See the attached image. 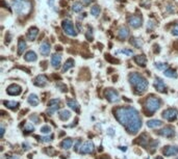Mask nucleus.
<instances>
[{
    "instance_id": "obj_1",
    "label": "nucleus",
    "mask_w": 178,
    "mask_h": 159,
    "mask_svg": "<svg viewBox=\"0 0 178 159\" xmlns=\"http://www.w3.org/2000/svg\"><path fill=\"white\" fill-rule=\"evenodd\" d=\"M118 122L126 128L130 134H135L142 128V119L139 111L134 107L122 106L115 110Z\"/></svg>"
},
{
    "instance_id": "obj_2",
    "label": "nucleus",
    "mask_w": 178,
    "mask_h": 159,
    "mask_svg": "<svg viewBox=\"0 0 178 159\" xmlns=\"http://www.w3.org/2000/svg\"><path fill=\"white\" fill-rule=\"evenodd\" d=\"M129 82L134 89L137 94H142L147 90L148 87V81L146 78L140 75L139 73H130L129 74Z\"/></svg>"
},
{
    "instance_id": "obj_3",
    "label": "nucleus",
    "mask_w": 178,
    "mask_h": 159,
    "mask_svg": "<svg viewBox=\"0 0 178 159\" xmlns=\"http://www.w3.org/2000/svg\"><path fill=\"white\" fill-rule=\"evenodd\" d=\"M13 8L16 14L19 16H26L31 11V3L29 0H14L13 1Z\"/></svg>"
},
{
    "instance_id": "obj_4",
    "label": "nucleus",
    "mask_w": 178,
    "mask_h": 159,
    "mask_svg": "<svg viewBox=\"0 0 178 159\" xmlns=\"http://www.w3.org/2000/svg\"><path fill=\"white\" fill-rule=\"evenodd\" d=\"M160 104H161V102L158 98H156V97H154V96H149L146 99L145 104H144L145 110L149 113H153L156 111V110L160 109Z\"/></svg>"
},
{
    "instance_id": "obj_5",
    "label": "nucleus",
    "mask_w": 178,
    "mask_h": 159,
    "mask_svg": "<svg viewBox=\"0 0 178 159\" xmlns=\"http://www.w3.org/2000/svg\"><path fill=\"white\" fill-rule=\"evenodd\" d=\"M61 27H63L64 31L67 34L71 35V37H76V31L74 29L73 23L70 20H64L63 23H61Z\"/></svg>"
},
{
    "instance_id": "obj_6",
    "label": "nucleus",
    "mask_w": 178,
    "mask_h": 159,
    "mask_svg": "<svg viewBox=\"0 0 178 159\" xmlns=\"http://www.w3.org/2000/svg\"><path fill=\"white\" fill-rule=\"evenodd\" d=\"M104 96L106 100L108 102H112V103H115V102H118L119 101V94L116 90L114 89H107L105 90L104 93Z\"/></svg>"
},
{
    "instance_id": "obj_7",
    "label": "nucleus",
    "mask_w": 178,
    "mask_h": 159,
    "mask_svg": "<svg viewBox=\"0 0 178 159\" xmlns=\"http://www.w3.org/2000/svg\"><path fill=\"white\" fill-rule=\"evenodd\" d=\"M178 115V110L175 108H168L163 112V118L168 121H174Z\"/></svg>"
},
{
    "instance_id": "obj_8",
    "label": "nucleus",
    "mask_w": 178,
    "mask_h": 159,
    "mask_svg": "<svg viewBox=\"0 0 178 159\" xmlns=\"http://www.w3.org/2000/svg\"><path fill=\"white\" fill-rule=\"evenodd\" d=\"M94 144L92 141H86L81 145V147L79 149V152L81 154H91L94 152Z\"/></svg>"
},
{
    "instance_id": "obj_9",
    "label": "nucleus",
    "mask_w": 178,
    "mask_h": 159,
    "mask_svg": "<svg viewBox=\"0 0 178 159\" xmlns=\"http://www.w3.org/2000/svg\"><path fill=\"white\" fill-rule=\"evenodd\" d=\"M128 23L132 28H139L142 25V17L141 16H130L128 18Z\"/></svg>"
},
{
    "instance_id": "obj_10",
    "label": "nucleus",
    "mask_w": 178,
    "mask_h": 159,
    "mask_svg": "<svg viewBox=\"0 0 178 159\" xmlns=\"http://www.w3.org/2000/svg\"><path fill=\"white\" fill-rule=\"evenodd\" d=\"M158 134L160 135H163L165 137H173L174 135H175V129L173 127H171V126H168V127H165L164 129H161V130L158 132Z\"/></svg>"
},
{
    "instance_id": "obj_11",
    "label": "nucleus",
    "mask_w": 178,
    "mask_h": 159,
    "mask_svg": "<svg viewBox=\"0 0 178 159\" xmlns=\"http://www.w3.org/2000/svg\"><path fill=\"white\" fill-rule=\"evenodd\" d=\"M22 93V87L18 84H12L8 87V94L12 96H18Z\"/></svg>"
},
{
    "instance_id": "obj_12",
    "label": "nucleus",
    "mask_w": 178,
    "mask_h": 159,
    "mask_svg": "<svg viewBox=\"0 0 178 159\" xmlns=\"http://www.w3.org/2000/svg\"><path fill=\"white\" fill-rule=\"evenodd\" d=\"M178 154V147L176 146H168L164 149V155L165 156H174Z\"/></svg>"
},
{
    "instance_id": "obj_13",
    "label": "nucleus",
    "mask_w": 178,
    "mask_h": 159,
    "mask_svg": "<svg viewBox=\"0 0 178 159\" xmlns=\"http://www.w3.org/2000/svg\"><path fill=\"white\" fill-rule=\"evenodd\" d=\"M154 86L156 90L160 93H167V87H166V84L163 80L160 78H155V81H154Z\"/></svg>"
},
{
    "instance_id": "obj_14",
    "label": "nucleus",
    "mask_w": 178,
    "mask_h": 159,
    "mask_svg": "<svg viewBox=\"0 0 178 159\" xmlns=\"http://www.w3.org/2000/svg\"><path fill=\"white\" fill-rule=\"evenodd\" d=\"M48 83V80H47V77L45 75H39L35 77L34 79V84L37 86H45L46 84Z\"/></svg>"
},
{
    "instance_id": "obj_15",
    "label": "nucleus",
    "mask_w": 178,
    "mask_h": 159,
    "mask_svg": "<svg viewBox=\"0 0 178 159\" xmlns=\"http://www.w3.org/2000/svg\"><path fill=\"white\" fill-rule=\"evenodd\" d=\"M38 33H39V29L37 27L29 28V30H28L27 34H26L27 40L28 41H34L38 37Z\"/></svg>"
},
{
    "instance_id": "obj_16",
    "label": "nucleus",
    "mask_w": 178,
    "mask_h": 159,
    "mask_svg": "<svg viewBox=\"0 0 178 159\" xmlns=\"http://www.w3.org/2000/svg\"><path fill=\"white\" fill-rule=\"evenodd\" d=\"M128 35H129V30H128L127 27L122 26V27L118 30V38H119L121 41L125 40V38H127Z\"/></svg>"
},
{
    "instance_id": "obj_17",
    "label": "nucleus",
    "mask_w": 178,
    "mask_h": 159,
    "mask_svg": "<svg viewBox=\"0 0 178 159\" xmlns=\"http://www.w3.org/2000/svg\"><path fill=\"white\" fill-rule=\"evenodd\" d=\"M50 50H51L50 44H49V43H47V42H44V43L41 45V47H40V52H41L42 54H43V55H45V56L49 55Z\"/></svg>"
},
{
    "instance_id": "obj_18",
    "label": "nucleus",
    "mask_w": 178,
    "mask_h": 159,
    "mask_svg": "<svg viewBox=\"0 0 178 159\" xmlns=\"http://www.w3.org/2000/svg\"><path fill=\"white\" fill-rule=\"evenodd\" d=\"M61 61V55L60 54H54L52 57H51V64H52L53 68H59Z\"/></svg>"
},
{
    "instance_id": "obj_19",
    "label": "nucleus",
    "mask_w": 178,
    "mask_h": 159,
    "mask_svg": "<svg viewBox=\"0 0 178 159\" xmlns=\"http://www.w3.org/2000/svg\"><path fill=\"white\" fill-rule=\"evenodd\" d=\"M134 61L140 67H146L147 58H146V56H145V55H137V56L134 57Z\"/></svg>"
},
{
    "instance_id": "obj_20",
    "label": "nucleus",
    "mask_w": 178,
    "mask_h": 159,
    "mask_svg": "<svg viewBox=\"0 0 178 159\" xmlns=\"http://www.w3.org/2000/svg\"><path fill=\"white\" fill-rule=\"evenodd\" d=\"M67 104L68 106L70 107L71 109H73L74 111H76V112H79V104L77 103L75 100H73V99H68L67 100Z\"/></svg>"
},
{
    "instance_id": "obj_21",
    "label": "nucleus",
    "mask_w": 178,
    "mask_h": 159,
    "mask_svg": "<svg viewBox=\"0 0 178 159\" xmlns=\"http://www.w3.org/2000/svg\"><path fill=\"white\" fill-rule=\"evenodd\" d=\"M150 141V137L147 135V134H143L141 135L140 137L138 138V142L140 144L141 146H143V147H147L148 142Z\"/></svg>"
},
{
    "instance_id": "obj_22",
    "label": "nucleus",
    "mask_w": 178,
    "mask_h": 159,
    "mask_svg": "<svg viewBox=\"0 0 178 159\" xmlns=\"http://www.w3.org/2000/svg\"><path fill=\"white\" fill-rule=\"evenodd\" d=\"M25 49H26V42L21 38L18 42V54L21 55L25 51Z\"/></svg>"
},
{
    "instance_id": "obj_23",
    "label": "nucleus",
    "mask_w": 178,
    "mask_h": 159,
    "mask_svg": "<svg viewBox=\"0 0 178 159\" xmlns=\"http://www.w3.org/2000/svg\"><path fill=\"white\" fill-rule=\"evenodd\" d=\"M73 145V141L71 138H66L64 139L63 141H61L60 144V148H63L64 150H69V149L72 147Z\"/></svg>"
},
{
    "instance_id": "obj_24",
    "label": "nucleus",
    "mask_w": 178,
    "mask_h": 159,
    "mask_svg": "<svg viewBox=\"0 0 178 159\" xmlns=\"http://www.w3.org/2000/svg\"><path fill=\"white\" fill-rule=\"evenodd\" d=\"M161 124H163V122L160 120H149L147 122V126L149 128H157L161 126Z\"/></svg>"
},
{
    "instance_id": "obj_25",
    "label": "nucleus",
    "mask_w": 178,
    "mask_h": 159,
    "mask_svg": "<svg viewBox=\"0 0 178 159\" xmlns=\"http://www.w3.org/2000/svg\"><path fill=\"white\" fill-rule=\"evenodd\" d=\"M28 103L32 106H37L39 105V103H40V100H39L37 95L31 94V95H29V97H28Z\"/></svg>"
},
{
    "instance_id": "obj_26",
    "label": "nucleus",
    "mask_w": 178,
    "mask_h": 159,
    "mask_svg": "<svg viewBox=\"0 0 178 159\" xmlns=\"http://www.w3.org/2000/svg\"><path fill=\"white\" fill-rule=\"evenodd\" d=\"M37 58H38L37 54H35L34 51H28L24 56V59L26 61H35L37 60Z\"/></svg>"
},
{
    "instance_id": "obj_27",
    "label": "nucleus",
    "mask_w": 178,
    "mask_h": 159,
    "mask_svg": "<svg viewBox=\"0 0 178 159\" xmlns=\"http://www.w3.org/2000/svg\"><path fill=\"white\" fill-rule=\"evenodd\" d=\"M164 74H165V76H167V77H170V78H177V73H176V71L174 70V69H171V68H168V69L166 71H164Z\"/></svg>"
},
{
    "instance_id": "obj_28",
    "label": "nucleus",
    "mask_w": 178,
    "mask_h": 159,
    "mask_svg": "<svg viewBox=\"0 0 178 159\" xmlns=\"http://www.w3.org/2000/svg\"><path fill=\"white\" fill-rule=\"evenodd\" d=\"M59 116H60V120H63V121H67V120H69V119H70L71 112L69 111V110L64 109V110H61V111L59 113Z\"/></svg>"
},
{
    "instance_id": "obj_29",
    "label": "nucleus",
    "mask_w": 178,
    "mask_h": 159,
    "mask_svg": "<svg viewBox=\"0 0 178 159\" xmlns=\"http://www.w3.org/2000/svg\"><path fill=\"white\" fill-rule=\"evenodd\" d=\"M74 59L73 58H69V59H68L66 63H65V64H64V67H63V72H67L68 70L69 69H71V68L72 67H74Z\"/></svg>"
},
{
    "instance_id": "obj_30",
    "label": "nucleus",
    "mask_w": 178,
    "mask_h": 159,
    "mask_svg": "<svg viewBox=\"0 0 178 159\" xmlns=\"http://www.w3.org/2000/svg\"><path fill=\"white\" fill-rule=\"evenodd\" d=\"M3 104H4L9 109H16V108H18V106H19V103L18 102H16V101H4L3 102Z\"/></svg>"
},
{
    "instance_id": "obj_31",
    "label": "nucleus",
    "mask_w": 178,
    "mask_h": 159,
    "mask_svg": "<svg viewBox=\"0 0 178 159\" xmlns=\"http://www.w3.org/2000/svg\"><path fill=\"white\" fill-rule=\"evenodd\" d=\"M131 42L130 43L134 45V46L135 48H138V49H140V48L143 46V42H142V40H140V38H131Z\"/></svg>"
},
{
    "instance_id": "obj_32",
    "label": "nucleus",
    "mask_w": 178,
    "mask_h": 159,
    "mask_svg": "<svg viewBox=\"0 0 178 159\" xmlns=\"http://www.w3.org/2000/svg\"><path fill=\"white\" fill-rule=\"evenodd\" d=\"M82 8H83V5H82L80 2H75V3H74V4L72 5V11H73L74 13H79V12H81Z\"/></svg>"
},
{
    "instance_id": "obj_33",
    "label": "nucleus",
    "mask_w": 178,
    "mask_h": 159,
    "mask_svg": "<svg viewBox=\"0 0 178 159\" xmlns=\"http://www.w3.org/2000/svg\"><path fill=\"white\" fill-rule=\"evenodd\" d=\"M91 14H92L94 17H97L100 14V8L98 5H94L91 8Z\"/></svg>"
},
{
    "instance_id": "obj_34",
    "label": "nucleus",
    "mask_w": 178,
    "mask_h": 159,
    "mask_svg": "<svg viewBox=\"0 0 178 159\" xmlns=\"http://www.w3.org/2000/svg\"><path fill=\"white\" fill-rule=\"evenodd\" d=\"M59 108H60V105H53V106H49V108H48V110H47V113L49 115H53L54 112L56 111V110H59Z\"/></svg>"
},
{
    "instance_id": "obj_35",
    "label": "nucleus",
    "mask_w": 178,
    "mask_h": 159,
    "mask_svg": "<svg viewBox=\"0 0 178 159\" xmlns=\"http://www.w3.org/2000/svg\"><path fill=\"white\" fill-rule=\"evenodd\" d=\"M86 38L88 41H93V28L91 26H88V31L86 32Z\"/></svg>"
},
{
    "instance_id": "obj_36",
    "label": "nucleus",
    "mask_w": 178,
    "mask_h": 159,
    "mask_svg": "<svg viewBox=\"0 0 178 159\" xmlns=\"http://www.w3.org/2000/svg\"><path fill=\"white\" fill-rule=\"evenodd\" d=\"M155 68L158 70H164L166 71L168 69V64H164V63H156L155 64Z\"/></svg>"
},
{
    "instance_id": "obj_37",
    "label": "nucleus",
    "mask_w": 178,
    "mask_h": 159,
    "mask_svg": "<svg viewBox=\"0 0 178 159\" xmlns=\"http://www.w3.org/2000/svg\"><path fill=\"white\" fill-rule=\"evenodd\" d=\"M34 130V125H32V124H30V123H26V124H25L24 131H26V133L32 132Z\"/></svg>"
},
{
    "instance_id": "obj_38",
    "label": "nucleus",
    "mask_w": 178,
    "mask_h": 159,
    "mask_svg": "<svg viewBox=\"0 0 178 159\" xmlns=\"http://www.w3.org/2000/svg\"><path fill=\"white\" fill-rule=\"evenodd\" d=\"M117 53H123V54H125V55H127V56H130V55L134 54V51L130 50V49H122V50H119L116 52V54Z\"/></svg>"
},
{
    "instance_id": "obj_39",
    "label": "nucleus",
    "mask_w": 178,
    "mask_h": 159,
    "mask_svg": "<svg viewBox=\"0 0 178 159\" xmlns=\"http://www.w3.org/2000/svg\"><path fill=\"white\" fill-rule=\"evenodd\" d=\"M105 59L107 61H109V63H112V64H119V60L113 58L112 55H109V54H105Z\"/></svg>"
},
{
    "instance_id": "obj_40",
    "label": "nucleus",
    "mask_w": 178,
    "mask_h": 159,
    "mask_svg": "<svg viewBox=\"0 0 178 159\" xmlns=\"http://www.w3.org/2000/svg\"><path fill=\"white\" fill-rule=\"evenodd\" d=\"M41 132L44 133V134H48V133H50V132H51L50 126L45 125V126H43V127H41Z\"/></svg>"
},
{
    "instance_id": "obj_41",
    "label": "nucleus",
    "mask_w": 178,
    "mask_h": 159,
    "mask_svg": "<svg viewBox=\"0 0 178 159\" xmlns=\"http://www.w3.org/2000/svg\"><path fill=\"white\" fill-rule=\"evenodd\" d=\"M56 87H59V90H60V92H63V93L68 92L67 86L65 85L64 83H61V82H59V83H57V84H56Z\"/></svg>"
},
{
    "instance_id": "obj_42",
    "label": "nucleus",
    "mask_w": 178,
    "mask_h": 159,
    "mask_svg": "<svg viewBox=\"0 0 178 159\" xmlns=\"http://www.w3.org/2000/svg\"><path fill=\"white\" fill-rule=\"evenodd\" d=\"M60 99H52V100H50L49 103H48V105H49V106L60 105Z\"/></svg>"
},
{
    "instance_id": "obj_43",
    "label": "nucleus",
    "mask_w": 178,
    "mask_h": 159,
    "mask_svg": "<svg viewBox=\"0 0 178 159\" xmlns=\"http://www.w3.org/2000/svg\"><path fill=\"white\" fill-rule=\"evenodd\" d=\"M52 138H53L52 135H51V136H45V137L41 138V141L43 142H50L51 141H52Z\"/></svg>"
},
{
    "instance_id": "obj_44",
    "label": "nucleus",
    "mask_w": 178,
    "mask_h": 159,
    "mask_svg": "<svg viewBox=\"0 0 178 159\" xmlns=\"http://www.w3.org/2000/svg\"><path fill=\"white\" fill-rule=\"evenodd\" d=\"M81 141H76V142H75V145H74V151H78L79 149H80V147H81Z\"/></svg>"
},
{
    "instance_id": "obj_45",
    "label": "nucleus",
    "mask_w": 178,
    "mask_h": 159,
    "mask_svg": "<svg viewBox=\"0 0 178 159\" xmlns=\"http://www.w3.org/2000/svg\"><path fill=\"white\" fill-rule=\"evenodd\" d=\"M30 120L35 124H38L39 122H40V119H39V116L37 115H30Z\"/></svg>"
},
{
    "instance_id": "obj_46",
    "label": "nucleus",
    "mask_w": 178,
    "mask_h": 159,
    "mask_svg": "<svg viewBox=\"0 0 178 159\" xmlns=\"http://www.w3.org/2000/svg\"><path fill=\"white\" fill-rule=\"evenodd\" d=\"M155 26H156V24H155V22H153V21H149L148 22V29H150V30H151V29H153Z\"/></svg>"
},
{
    "instance_id": "obj_47",
    "label": "nucleus",
    "mask_w": 178,
    "mask_h": 159,
    "mask_svg": "<svg viewBox=\"0 0 178 159\" xmlns=\"http://www.w3.org/2000/svg\"><path fill=\"white\" fill-rule=\"evenodd\" d=\"M172 34H173V35H178V24L175 25V26L173 27V29H172Z\"/></svg>"
},
{
    "instance_id": "obj_48",
    "label": "nucleus",
    "mask_w": 178,
    "mask_h": 159,
    "mask_svg": "<svg viewBox=\"0 0 178 159\" xmlns=\"http://www.w3.org/2000/svg\"><path fill=\"white\" fill-rule=\"evenodd\" d=\"M4 130H5L4 126H3V124H1V125H0V136H1V137L4 135Z\"/></svg>"
},
{
    "instance_id": "obj_49",
    "label": "nucleus",
    "mask_w": 178,
    "mask_h": 159,
    "mask_svg": "<svg viewBox=\"0 0 178 159\" xmlns=\"http://www.w3.org/2000/svg\"><path fill=\"white\" fill-rule=\"evenodd\" d=\"M46 152L50 155V156H51V155H53V154H55V151H54L52 148H48L47 150H46Z\"/></svg>"
},
{
    "instance_id": "obj_50",
    "label": "nucleus",
    "mask_w": 178,
    "mask_h": 159,
    "mask_svg": "<svg viewBox=\"0 0 178 159\" xmlns=\"http://www.w3.org/2000/svg\"><path fill=\"white\" fill-rule=\"evenodd\" d=\"M23 149L24 150H29L30 149V146L28 142H23Z\"/></svg>"
},
{
    "instance_id": "obj_51",
    "label": "nucleus",
    "mask_w": 178,
    "mask_h": 159,
    "mask_svg": "<svg viewBox=\"0 0 178 159\" xmlns=\"http://www.w3.org/2000/svg\"><path fill=\"white\" fill-rule=\"evenodd\" d=\"M81 1L83 2V4H85V5H89L94 1V0H81Z\"/></svg>"
},
{
    "instance_id": "obj_52",
    "label": "nucleus",
    "mask_w": 178,
    "mask_h": 159,
    "mask_svg": "<svg viewBox=\"0 0 178 159\" xmlns=\"http://www.w3.org/2000/svg\"><path fill=\"white\" fill-rule=\"evenodd\" d=\"M48 4H49V6H51V8H53V6H54V0H48Z\"/></svg>"
},
{
    "instance_id": "obj_53",
    "label": "nucleus",
    "mask_w": 178,
    "mask_h": 159,
    "mask_svg": "<svg viewBox=\"0 0 178 159\" xmlns=\"http://www.w3.org/2000/svg\"><path fill=\"white\" fill-rule=\"evenodd\" d=\"M108 133H109V134H111L112 136H113V135H114V134H115V132H114V129H113V128H111V129H108Z\"/></svg>"
},
{
    "instance_id": "obj_54",
    "label": "nucleus",
    "mask_w": 178,
    "mask_h": 159,
    "mask_svg": "<svg viewBox=\"0 0 178 159\" xmlns=\"http://www.w3.org/2000/svg\"><path fill=\"white\" fill-rule=\"evenodd\" d=\"M8 159H20V157L17 156V155H14V156H11Z\"/></svg>"
},
{
    "instance_id": "obj_55",
    "label": "nucleus",
    "mask_w": 178,
    "mask_h": 159,
    "mask_svg": "<svg viewBox=\"0 0 178 159\" xmlns=\"http://www.w3.org/2000/svg\"><path fill=\"white\" fill-rule=\"evenodd\" d=\"M120 150H122V151H126L127 149H126V147H120Z\"/></svg>"
},
{
    "instance_id": "obj_56",
    "label": "nucleus",
    "mask_w": 178,
    "mask_h": 159,
    "mask_svg": "<svg viewBox=\"0 0 178 159\" xmlns=\"http://www.w3.org/2000/svg\"><path fill=\"white\" fill-rule=\"evenodd\" d=\"M156 159H164V158L161 157V156H158V157H156Z\"/></svg>"
},
{
    "instance_id": "obj_57",
    "label": "nucleus",
    "mask_w": 178,
    "mask_h": 159,
    "mask_svg": "<svg viewBox=\"0 0 178 159\" xmlns=\"http://www.w3.org/2000/svg\"><path fill=\"white\" fill-rule=\"evenodd\" d=\"M103 159H108V158H103Z\"/></svg>"
},
{
    "instance_id": "obj_58",
    "label": "nucleus",
    "mask_w": 178,
    "mask_h": 159,
    "mask_svg": "<svg viewBox=\"0 0 178 159\" xmlns=\"http://www.w3.org/2000/svg\"><path fill=\"white\" fill-rule=\"evenodd\" d=\"M176 159H178V158H176Z\"/></svg>"
},
{
    "instance_id": "obj_59",
    "label": "nucleus",
    "mask_w": 178,
    "mask_h": 159,
    "mask_svg": "<svg viewBox=\"0 0 178 159\" xmlns=\"http://www.w3.org/2000/svg\"><path fill=\"white\" fill-rule=\"evenodd\" d=\"M19 1H20V0H19Z\"/></svg>"
}]
</instances>
